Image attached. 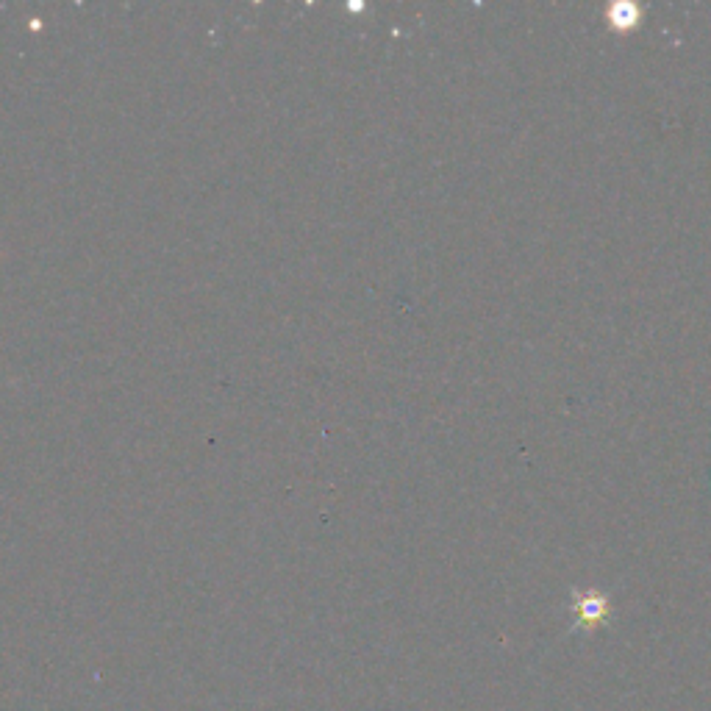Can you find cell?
I'll return each instance as SVG.
<instances>
[{"instance_id": "cell-1", "label": "cell", "mask_w": 711, "mask_h": 711, "mask_svg": "<svg viewBox=\"0 0 711 711\" xmlns=\"http://www.w3.org/2000/svg\"><path fill=\"white\" fill-rule=\"evenodd\" d=\"M573 612L578 617L575 628H595L609 617V600L598 592H575Z\"/></svg>"}, {"instance_id": "cell-2", "label": "cell", "mask_w": 711, "mask_h": 711, "mask_svg": "<svg viewBox=\"0 0 711 711\" xmlns=\"http://www.w3.org/2000/svg\"><path fill=\"white\" fill-rule=\"evenodd\" d=\"M609 17L614 20V25H634L639 17L637 6H617L609 12Z\"/></svg>"}]
</instances>
